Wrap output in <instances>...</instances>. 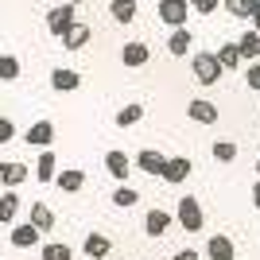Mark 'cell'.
<instances>
[{
  "label": "cell",
  "instance_id": "1",
  "mask_svg": "<svg viewBox=\"0 0 260 260\" xmlns=\"http://www.w3.org/2000/svg\"><path fill=\"white\" fill-rule=\"evenodd\" d=\"M190 70H194V78L202 82V86H214L217 78L225 74V70H221V62H217V54H214V51H198L194 58H190Z\"/></svg>",
  "mask_w": 260,
  "mask_h": 260
},
{
  "label": "cell",
  "instance_id": "2",
  "mask_svg": "<svg viewBox=\"0 0 260 260\" xmlns=\"http://www.w3.org/2000/svg\"><path fill=\"white\" fill-rule=\"evenodd\" d=\"M179 225L186 229V233H198V229L206 225V217H202V206H198L194 194H186L183 202H179Z\"/></svg>",
  "mask_w": 260,
  "mask_h": 260
},
{
  "label": "cell",
  "instance_id": "3",
  "mask_svg": "<svg viewBox=\"0 0 260 260\" xmlns=\"http://www.w3.org/2000/svg\"><path fill=\"white\" fill-rule=\"evenodd\" d=\"M74 8L78 4H54V8L47 12V31L62 39V35L70 31V23H74Z\"/></svg>",
  "mask_w": 260,
  "mask_h": 260
},
{
  "label": "cell",
  "instance_id": "4",
  "mask_svg": "<svg viewBox=\"0 0 260 260\" xmlns=\"http://www.w3.org/2000/svg\"><path fill=\"white\" fill-rule=\"evenodd\" d=\"M159 20L167 27H186V12H190V0H159Z\"/></svg>",
  "mask_w": 260,
  "mask_h": 260
},
{
  "label": "cell",
  "instance_id": "5",
  "mask_svg": "<svg viewBox=\"0 0 260 260\" xmlns=\"http://www.w3.org/2000/svg\"><path fill=\"white\" fill-rule=\"evenodd\" d=\"M190 171H194V163L186 159V155H167L159 179H167L171 186H179V183H186V179H190Z\"/></svg>",
  "mask_w": 260,
  "mask_h": 260
},
{
  "label": "cell",
  "instance_id": "6",
  "mask_svg": "<svg viewBox=\"0 0 260 260\" xmlns=\"http://www.w3.org/2000/svg\"><path fill=\"white\" fill-rule=\"evenodd\" d=\"M186 117L194 120V124H217V105H210L206 98H194L186 105Z\"/></svg>",
  "mask_w": 260,
  "mask_h": 260
},
{
  "label": "cell",
  "instance_id": "7",
  "mask_svg": "<svg viewBox=\"0 0 260 260\" xmlns=\"http://www.w3.org/2000/svg\"><path fill=\"white\" fill-rule=\"evenodd\" d=\"M89 39H93V27H89V23H78V20H74V23H70V31L62 35V47H66V51H82Z\"/></svg>",
  "mask_w": 260,
  "mask_h": 260
},
{
  "label": "cell",
  "instance_id": "8",
  "mask_svg": "<svg viewBox=\"0 0 260 260\" xmlns=\"http://www.w3.org/2000/svg\"><path fill=\"white\" fill-rule=\"evenodd\" d=\"M23 140L31 144V148H51V144H54V124H51V120H35Z\"/></svg>",
  "mask_w": 260,
  "mask_h": 260
},
{
  "label": "cell",
  "instance_id": "9",
  "mask_svg": "<svg viewBox=\"0 0 260 260\" xmlns=\"http://www.w3.org/2000/svg\"><path fill=\"white\" fill-rule=\"evenodd\" d=\"M206 256L210 260H237V249H233V241H229V237L214 233V237L206 241Z\"/></svg>",
  "mask_w": 260,
  "mask_h": 260
},
{
  "label": "cell",
  "instance_id": "10",
  "mask_svg": "<svg viewBox=\"0 0 260 260\" xmlns=\"http://www.w3.org/2000/svg\"><path fill=\"white\" fill-rule=\"evenodd\" d=\"M105 171L113 175L117 183H124V179H128V171H132L128 155H124V152H117V148H113V152H105Z\"/></svg>",
  "mask_w": 260,
  "mask_h": 260
},
{
  "label": "cell",
  "instance_id": "11",
  "mask_svg": "<svg viewBox=\"0 0 260 260\" xmlns=\"http://www.w3.org/2000/svg\"><path fill=\"white\" fill-rule=\"evenodd\" d=\"M39 237H43V233H39L31 221H23V225L12 229V245H16V249H39Z\"/></svg>",
  "mask_w": 260,
  "mask_h": 260
},
{
  "label": "cell",
  "instance_id": "12",
  "mask_svg": "<svg viewBox=\"0 0 260 260\" xmlns=\"http://www.w3.org/2000/svg\"><path fill=\"white\" fill-rule=\"evenodd\" d=\"M54 183H58V190H66V194H78V190L86 186V171H78V167H66V171L54 175Z\"/></svg>",
  "mask_w": 260,
  "mask_h": 260
},
{
  "label": "cell",
  "instance_id": "13",
  "mask_svg": "<svg viewBox=\"0 0 260 260\" xmlns=\"http://www.w3.org/2000/svg\"><path fill=\"white\" fill-rule=\"evenodd\" d=\"M163 163H167V155L155 152V148H144V152L136 155V167H140L144 175H163Z\"/></svg>",
  "mask_w": 260,
  "mask_h": 260
},
{
  "label": "cell",
  "instance_id": "14",
  "mask_svg": "<svg viewBox=\"0 0 260 260\" xmlns=\"http://www.w3.org/2000/svg\"><path fill=\"white\" fill-rule=\"evenodd\" d=\"M54 175H58V155H54L51 148H43V155L35 163V179H39V183H54Z\"/></svg>",
  "mask_w": 260,
  "mask_h": 260
},
{
  "label": "cell",
  "instance_id": "15",
  "mask_svg": "<svg viewBox=\"0 0 260 260\" xmlns=\"http://www.w3.org/2000/svg\"><path fill=\"white\" fill-rule=\"evenodd\" d=\"M167 225H171V214H167V210H148V217H144V233H148V237H163Z\"/></svg>",
  "mask_w": 260,
  "mask_h": 260
},
{
  "label": "cell",
  "instance_id": "16",
  "mask_svg": "<svg viewBox=\"0 0 260 260\" xmlns=\"http://www.w3.org/2000/svg\"><path fill=\"white\" fill-rule=\"evenodd\" d=\"M51 86L58 89V93H66V89H78V86H82V74H78V70H66V66H58V70H51Z\"/></svg>",
  "mask_w": 260,
  "mask_h": 260
},
{
  "label": "cell",
  "instance_id": "17",
  "mask_svg": "<svg viewBox=\"0 0 260 260\" xmlns=\"http://www.w3.org/2000/svg\"><path fill=\"white\" fill-rule=\"evenodd\" d=\"M148 58H152L148 43H124V51H120V62H124V66H132V70H136V66H144Z\"/></svg>",
  "mask_w": 260,
  "mask_h": 260
},
{
  "label": "cell",
  "instance_id": "18",
  "mask_svg": "<svg viewBox=\"0 0 260 260\" xmlns=\"http://www.w3.org/2000/svg\"><path fill=\"white\" fill-rule=\"evenodd\" d=\"M109 249H113V245H109L105 233H89L86 245H82V252H86L89 260H105V256H109Z\"/></svg>",
  "mask_w": 260,
  "mask_h": 260
},
{
  "label": "cell",
  "instance_id": "19",
  "mask_svg": "<svg viewBox=\"0 0 260 260\" xmlns=\"http://www.w3.org/2000/svg\"><path fill=\"white\" fill-rule=\"evenodd\" d=\"M31 225L39 229V233H47V229H54V214L47 202H31Z\"/></svg>",
  "mask_w": 260,
  "mask_h": 260
},
{
  "label": "cell",
  "instance_id": "20",
  "mask_svg": "<svg viewBox=\"0 0 260 260\" xmlns=\"http://www.w3.org/2000/svg\"><path fill=\"white\" fill-rule=\"evenodd\" d=\"M27 179V167L23 163H0V183L4 186H20Z\"/></svg>",
  "mask_w": 260,
  "mask_h": 260
},
{
  "label": "cell",
  "instance_id": "21",
  "mask_svg": "<svg viewBox=\"0 0 260 260\" xmlns=\"http://www.w3.org/2000/svg\"><path fill=\"white\" fill-rule=\"evenodd\" d=\"M109 16L117 23H132L136 20V0H113V4H109Z\"/></svg>",
  "mask_w": 260,
  "mask_h": 260
},
{
  "label": "cell",
  "instance_id": "22",
  "mask_svg": "<svg viewBox=\"0 0 260 260\" xmlns=\"http://www.w3.org/2000/svg\"><path fill=\"white\" fill-rule=\"evenodd\" d=\"M16 214H20V198H16V190H8V194H0V225H8V221H16Z\"/></svg>",
  "mask_w": 260,
  "mask_h": 260
},
{
  "label": "cell",
  "instance_id": "23",
  "mask_svg": "<svg viewBox=\"0 0 260 260\" xmlns=\"http://www.w3.org/2000/svg\"><path fill=\"white\" fill-rule=\"evenodd\" d=\"M217 62H221V70H237L245 58H241L237 43H225V47H217Z\"/></svg>",
  "mask_w": 260,
  "mask_h": 260
},
{
  "label": "cell",
  "instance_id": "24",
  "mask_svg": "<svg viewBox=\"0 0 260 260\" xmlns=\"http://www.w3.org/2000/svg\"><path fill=\"white\" fill-rule=\"evenodd\" d=\"M167 51L183 58V54L190 51V31H186V27H175V31H171V39H167Z\"/></svg>",
  "mask_w": 260,
  "mask_h": 260
},
{
  "label": "cell",
  "instance_id": "25",
  "mask_svg": "<svg viewBox=\"0 0 260 260\" xmlns=\"http://www.w3.org/2000/svg\"><path fill=\"white\" fill-rule=\"evenodd\" d=\"M237 51H241V58H245V62H249V58H256L260 54V35L256 31H245L237 39Z\"/></svg>",
  "mask_w": 260,
  "mask_h": 260
},
{
  "label": "cell",
  "instance_id": "26",
  "mask_svg": "<svg viewBox=\"0 0 260 260\" xmlns=\"http://www.w3.org/2000/svg\"><path fill=\"white\" fill-rule=\"evenodd\" d=\"M20 78V58L16 54H0V82H16Z\"/></svg>",
  "mask_w": 260,
  "mask_h": 260
},
{
  "label": "cell",
  "instance_id": "27",
  "mask_svg": "<svg viewBox=\"0 0 260 260\" xmlns=\"http://www.w3.org/2000/svg\"><path fill=\"white\" fill-rule=\"evenodd\" d=\"M221 4H225L229 16H241V20H245V16H252V12H256L260 0H221Z\"/></svg>",
  "mask_w": 260,
  "mask_h": 260
},
{
  "label": "cell",
  "instance_id": "28",
  "mask_svg": "<svg viewBox=\"0 0 260 260\" xmlns=\"http://www.w3.org/2000/svg\"><path fill=\"white\" fill-rule=\"evenodd\" d=\"M113 202H117L120 210H128V206H136V202H140V194H136V190L124 183V186H117V190H113Z\"/></svg>",
  "mask_w": 260,
  "mask_h": 260
},
{
  "label": "cell",
  "instance_id": "29",
  "mask_svg": "<svg viewBox=\"0 0 260 260\" xmlns=\"http://www.w3.org/2000/svg\"><path fill=\"white\" fill-rule=\"evenodd\" d=\"M140 117H144V105H124L117 113V128H128V124H136Z\"/></svg>",
  "mask_w": 260,
  "mask_h": 260
},
{
  "label": "cell",
  "instance_id": "30",
  "mask_svg": "<svg viewBox=\"0 0 260 260\" xmlns=\"http://www.w3.org/2000/svg\"><path fill=\"white\" fill-rule=\"evenodd\" d=\"M214 159L217 163H233V159H237V144H233V140H217L214 144Z\"/></svg>",
  "mask_w": 260,
  "mask_h": 260
},
{
  "label": "cell",
  "instance_id": "31",
  "mask_svg": "<svg viewBox=\"0 0 260 260\" xmlns=\"http://www.w3.org/2000/svg\"><path fill=\"white\" fill-rule=\"evenodd\" d=\"M39 256H43V260H74V252L66 249V245H58V241H51V245H43Z\"/></svg>",
  "mask_w": 260,
  "mask_h": 260
},
{
  "label": "cell",
  "instance_id": "32",
  "mask_svg": "<svg viewBox=\"0 0 260 260\" xmlns=\"http://www.w3.org/2000/svg\"><path fill=\"white\" fill-rule=\"evenodd\" d=\"M217 4H221V0H190V12H202V16H210Z\"/></svg>",
  "mask_w": 260,
  "mask_h": 260
},
{
  "label": "cell",
  "instance_id": "33",
  "mask_svg": "<svg viewBox=\"0 0 260 260\" xmlns=\"http://www.w3.org/2000/svg\"><path fill=\"white\" fill-rule=\"evenodd\" d=\"M12 136H16V124H12L8 117H0V144H8Z\"/></svg>",
  "mask_w": 260,
  "mask_h": 260
},
{
  "label": "cell",
  "instance_id": "34",
  "mask_svg": "<svg viewBox=\"0 0 260 260\" xmlns=\"http://www.w3.org/2000/svg\"><path fill=\"white\" fill-rule=\"evenodd\" d=\"M249 89H260V62L249 66Z\"/></svg>",
  "mask_w": 260,
  "mask_h": 260
},
{
  "label": "cell",
  "instance_id": "35",
  "mask_svg": "<svg viewBox=\"0 0 260 260\" xmlns=\"http://www.w3.org/2000/svg\"><path fill=\"white\" fill-rule=\"evenodd\" d=\"M175 260H198V252L194 249H179V252H175Z\"/></svg>",
  "mask_w": 260,
  "mask_h": 260
},
{
  "label": "cell",
  "instance_id": "36",
  "mask_svg": "<svg viewBox=\"0 0 260 260\" xmlns=\"http://www.w3.org/2000/svg\"><path fill=\"white\" fill-rule=\"evenodd\" d=\"M249 20H252V31H260V4H256V12H252Z\"/></svg>",
  "mask_w": 260,
  "mask_h": 260
},
{
  "label": "cell",
  "instance_id": "37",
  "mask_svg": "<svg viewBox=\"0 0 260 260\" xmlns=\"http://www.w3.org/2000/svg\"><path fill=\"white\" fill-rule=\"evenodd\" d=\"M252 206H256V210H260V183H256V186H252Z\"/></svg>",
  "mask_w": 260,
  "mask_h": 260
},
{
  "label": "cell",
  "instance_id": "38",
  "mask_svg": "<svg viewBox=\"0 0 260 260\" xmlns=\"http://www.w3.org/2000/svg\"><path fill=\"white\" fill-rule=\"evenodd\" d=\"M62 4H82V0H62Z\"/></svg>",
  "mask_w": 260,
  "mask_h": 260
},
{
  "label": "cell",
  "instance_id": "39",
  "mask_svg": "<svg viewBox=\"0 0 260 260\" xmlns=\"http://www.w3.org/2000/svg\"><path fill=\"white\" fill-rule=\"evenodd\" d=\"M256 175H260V159H256Z\"/></svg>",
  "mask_w": 260,
  "mask_h": 260
}]
</instances>
